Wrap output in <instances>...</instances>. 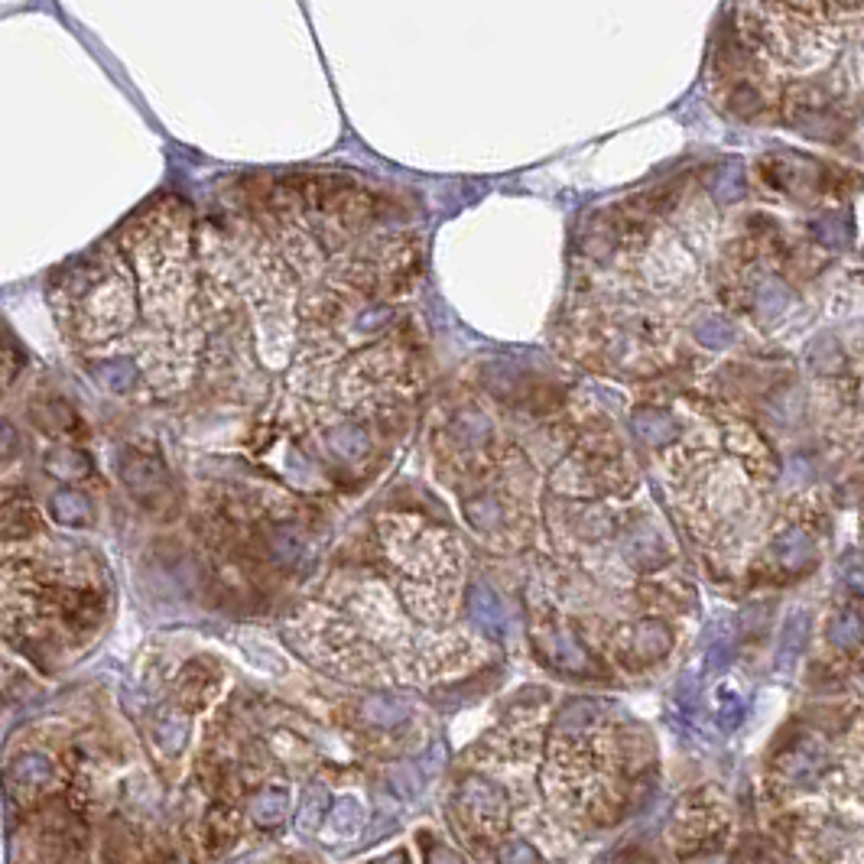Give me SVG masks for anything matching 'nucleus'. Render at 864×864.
Listing matches in <instances>:
<instances>
[{
    "label": "nucleus",
    "instance_id": "nucleus-27",
    "mask_svg": "<svg viewBox=\"0 0 864 864\" xmlns=\"http://www.w3.org/2000/svg\"><path fill=\"white\" fill-rule=\"evenodd\" d=\"M332 449L342 458H358L364 449H368V436L361 432V426L345 423V426H338L332 432Z\"/></svg>",
    "mask_w": 864,
    "mask_h": 864
},
{
    "label": "nucleus",
    "instance_id": "nucleus-13",
    "mask_svg": "<svg viewBox=\"0 0 864 864\" xmlns=\"http://www.w3.org/2000/svg\"><path fill=\"white\" fill-rule=\"evenodd\" d=\"M186 735H189V718L179 715L176 709L173 712H160L153 722V741L156 748H160L163 754H179L182 744H186Z\"/></svg>",
    "mask_w": 864,
    "mask_h": 864
},
{
    "label": "nucleus",
    "instance_id": "nucleus-14",
    "mask_svg": "<svg viewBox=\"0 0 864 864\" xmlns=\"http://www.w3.org/2000/svg\"><path fill=\"white\" fill-rule=\"evenodd\" d=\"M634 432L644 442H650V445H666V442H673L679 436V426H676L673 416L663 413V410H637Z\"/></svg>",
    "mask_w": 864,
    "mask_h": 864
},
{
    "label": "nucleus",
    "instance_id": "nucleus-33",
    "mask_svg": "<svg viewBox=\"0 0 864 864\" xmlns=\"http://www.w3.org/2000/svg\"><path fill=\"white\" fill-rule=\"evenodd\" d=\"M595 864H627L624 858H618V855H605L601 861H595Z\"/></svg>",
    "mask_w": 864,
    "mask_h": 864
},
{
    "label": "nucleus",
    "instance_id": "nucleus-4",
    "mask_svg": "<svg viewBox=\"0 0 864 864\" xmlns=\"http://www.w3.org/2000/svg\"><path fill=\"white\" fill-rule=\"evenodd\" d=\"M673 650V631L663 621H637L624 631L621 653L637 666L660 663Z\"/></svg>",
    "mask_w": 864,
    "mask_h": 864
},
{
    "label": "nucleus",
    "instance_id": "nucleus-3",
    "mask_svg": "<svg viewBox=\"0 0 864 864\" xmlns=\"http://www.w3.org/2000/svg\"><path fill=\"white\" fill-rule=\"evenodd\" d=\"M536 647H540V657L562 673L585 676L595 670L592 653L585 650L579 634L569 631V627H546V631L536 634Z\"/></svg>",
    "mask_w": 864,
    "mask_h": 864
},
{
    "label": "nucleus",
    "instance_id": "nucleus-24",
    "mask_svg": "<svg viewBox=\"0 0 864 864\" xmlns=\"http://www.w3.org/2000/svg\"><path fill=\"white\" fill-rule=\"evenodd\" d=\"M36 420L46 426V432H52V436H72V432L78 429V420H75V413L65 407V403H59V400H52V403H43V407L36 410Z\"/></svg>",
    "mask_w": 864,
    "mask_h": 864
},
{
    "label": "nucleus",
    "instance_id": "nucleus-18",
    "mask_svg": "<svg viewBox=\"0 0 864 864\" xmlns=\"http://www.w3.org/2000/svg\"><path fill=\"white\" fill-rule=\"evenodd\" d=\"M790 299H793V293H790L787 283L767 277V280L757 283V290H754V312L761 319H777L780 312L790 306Z\"/></svg>",
    "mask_w": 864,
    "mask_h": 864
},
{
    "label": "nucleus",
    "instance_id": "nucleus-8",
    "mask_svg": "<svg viewBox=\"0 0 864 864\" xmlns=\"http://www.w3.org/2000/svg\"><path fill=\"white\" fill-rule=\"evenodd\" d=\"M286 809H290V790L280 787V783H270V787L257 790L247 803V816H251L254 826L260 829H273L280 826Z\"/></svg>",
    "mask_w": 864,
    "mask_h": 864
},
{
    "label": "nucleus",
    "instance_id": "nucleus-31",
    "mask_svg": "<svg viewBox=\"0 0 864 864\" xmlns=\"http://www.w3.org/2000/svg\"><path fill=\"white\" fill-rule=\"evenodd\" d=\"M845 582L852 585L855 592H861V588H864V562H861V566H852V559L845 562Z\"/></svg>",
    "mask_w": 864,
    "mask_h": 864
},
{
    "label": "nucleus",
    "instance_id": "nucleus-6",
    "mask_svg": "<svg viewBox=\"0 0 864 864\" xmlns=\"http://www.w3.org/2000/svg\"><path fill=\"white\" fill-rule=\"evenodd\" d=\"M364 822H368V809L361 806V800L355 796H338L332 803L329 816H325V842H348V839H358Z\"/></svg>",
    "mask_w": 864,
    "mask_h": 864
},
{
    "label": "nucleus",
    "instance_id": "nucleus-26",
    "mask_svg": "<svg viewBox=\"0 0 864 864\" xmlns=\"http://www.w3.org/2000/svg\"><path fill=\"white\" fill-rule=\"evenodd\" d=\"M95 381L101 387L114 390V394H124L127 387H134L137 371H134V364H127V361H111V364H101L95 371Z\"/></svg>",
    "mask_w": 864,
    "mask_h": 864
},
{
    "label": "nucleus",
    "instance_id": "nucleus-28",
    "mask_svg": "<svg viewBox=\"0 0 864 864\" xmlns=\"http://www.w3.org/2000/svg\"><path fill=\"white\" fill-rule=\"evenodd\" d=\"M497 864H543V855L527 839H504L497 845Z\"/></svg>",
    "mask_w": 864,
    "mask_h": 864
},
{
    "label": "nucleus",
    "instance_id": "nucleus-30",
    "mask_svg": "<svg viewBox=\"0 0 864 864\" xmlns=\"http://www.w3.org/2000/svg\"><path fill=\"white\" fill-rule=\"evenodd\" d=\"M429 864H465V858L452 852L449 845H432L429 848Z\"/></svg>",
    "mask_w": 864,
    "mask_h": 864
},
{
    "label": "nucleus",
    "instance_id": "nucleus-7",
    "mask_svg": "<svg viewBox=\"0 0 864 864\" xmlns=\"http://www.w3.org/2000/svg\"><path fill=\"white\" fill-rule=\"evenodd\" d=\"M774 559H777V566H780L783 572L800 575V572L809 566V562L816 559L813 536H809L806 530H800V527L783 530V533L777 536V543H774Z\"/></svg>",
    "mask_w": 864,
    "mask_h": 864
},
{
    "label": "nucleus",
    "instance_id": "nucleus-15",
    "mask_svg": "<svg viewBox=\"0 0 864 864\" xmlns=\"http://www.w3.org/2000/svg\"><path fill=\"white\" fill-rule=\"evenodd\" d=\"M709 189H712V195H715V202H722V205L738 202L741 195L748 192V182H744V166H741L738 160L722 163V166H718L715 173H712Z\"/></svg>",
    "mask_w": 864,
    "mask_h": 864
},
{
    "label": "nucleus",
    "instance_id": "nucleus-12",
    "mask_svg": "<svg viewBox=\"0 0 864 864\" xmlns=\"http://www.w3.org/2000/svg\"><path fill=\"white\" fill-rule=\"evenodd\" d=\"M829 644L835 647V650H858L861 644H864V618L858 611H852V608H845V611H839V614H832L829 618Z\"/></svg>",
    "mask_w": 864,
    "mask_h": 864
},
{
    "label": "nucleus",
    "instance_id": "nucleus-19",
    "mask_svg": "<svg viewBox=\"0 0 864 864\" xmlns=\"http://www.w3.org/2000/svg\"><path fill=\"white\" fill-rule=\"evenodd\" d=\"M88 468H91V458L82 449H75V445H62V449H52L46 455V471H52V475L65 481L85 478Z\"/></svg>",
    "mask_w": 864,
    "mask_h": 864
},
{
    "label": "nucleus",
    "instance_id": "nucleus-32",
    "mask_svg": "<svg viewBox=\"0 0 864 864\" xmlns=\"http://www.w3.org/2000/svg\"><path fill=\"white\" fill-rule=\"evenodd\" d=\"M374 864H410V858H407V852H394V855H387V858L374 861Z\"/></svg>",
    "mask_w": 864,
    "mask_h": 864
},
{
    "label": "nucleus",
    "instance_id": "nucleus-34",
    "mask_svg": "<svg viewBox=\"0 0 864 864\" xmlns=\"http://www.w3.org/2000/svg\"><path fill=\"white\" fill-rule=\"evenodd\" d=\"M861 407H864V387H861Z\"/></svg>",
    "mask_w": 864,
    "mask_h": 864
},
{
    "label": "nucleus",
    "instance_id": "nucleus-29",
    "mask_svg": "<svg viewBox=\"0 0 864 864\" xmlns=\"http://www.w3.org/2000/svg\"><path fill=\"white\" fill-rule=\"evenodd\" d=\"M741 722H744V699L728 692V696H722V705H718V725L725 731H735Z\"/></svg>",
    "mask_w": 864,
    "mask_h": 864
},
{
    "label": "nucleus",
    "instance_id": "nucleus-21",
    "mask_svg": "<svg viewBox=\"0 0 864 864\" xmlns=\"http://www.w3.org/2000/svg\"><path fill=\"white\" fill-rule=\"evenodd\" d=\"M468 614H471V618H475L478 624L491 627V631H501L504 621H507V618H504V605L488 592V588H475V592H471V598H468Z\"/></svg>",
    "mask_w": 864,
    "mask_h": 864
},
{
    "label": "nucleus",
    "instance_id": "nucleus-1",
    "mask_svg": "<svg viewBox=\"0 0 864 864\" xmlns=\"http://www.w3.org/2000/svg\"><path fill=\"white\" fill-rule=\"evenodd\" d=\"M121 478H124L127 488H130V494H134L140 504H147L150 510H156V514H166V510L176 504L169 471L163 468L160 458H153L150 452L130 449V452L124 455Z\"/></svg>",
    "mask_w": 864,
    "mask_h": 864
},
{
    "label": "nucleus",
    "instance_id": "nucleus-20",
    "mask_svg": "<svg viewBox=\"0 0 864 864\" xmlns=\"http://www.w3.org/2000/svg\"><path fill=\"white\" fill-rule=\"evenodd\" d=\"M793 121L800 124L803 134H809V137H819V140H839L842 137V121L832 111H822V108L796 111Z\"/></svg>",
    "mask_w": 864,
    "mask_h": 864
},
{
    "label": "nucleus",
    "instance_id": "nucleus-17",
    "mask_svg": "<svg viewBox=\"0 0 864 864\" xmlns=\"http://www.w3.org/2000/svg\"><path fill=\"white\" fill-rule=\"evenodd\" d=\"M329 793H325V787H319V783H312V787L306 790L303 803H299V813H296V832L299 835H312L319 826L322 819L329 816Z\"/></svg>",
    "mask_w": 864,
    "mask_h": 864
},
{
    "label": "nucleus",
    "instance_id": "nucleus-25",
    "mask_svg": "<svg viewBox=\"0 0 864 864\" xmlns=\"http://www.w3.org/2000/svg\"><path fill=\"white\" fill-rule=\"evenodd\" d=\"M696 338L705 348H728L735 342V329L722 316H702L696 322Z\"/></svg>",
    "mask_w": 864,
    "mask_h": 864
},
{
    "label": "nucleus",
    "instance_id": "nucleus-5",
    "mask_svg": "<svg viewBox=\"0 0 864 864\" xmlns=\"http://www.w3.org/2000/svg\"><path fill=\"white\" fill-rule=\"evenodd\" d=\"M52 783V761L46 754H20L7 767V787L13 796H33Z\"/></svg>",
    "mask_w": 864,
    "mask_h": 864
},
{
    "label": "nucleus",
    "instance_id": "nucleus-16",
    "mask_svg": "<svg viewBox=\"0 0 864 864\" xmlns=\"http://www.w3.org/2000/svg\"><path fill=\"white\" fill-rule=\"evenodd\" d=\"M809 231H813V238L822 247H829V251H845V247L852 244V221L839 212H826L822 218H816L813 225H809Z\"/></svg>",
    "mask_w": 864,
    "mask_h": 864
},
{
    "label": "nucleus",
    "instance_id": "nucleus-9",
    "mask_svg": "<svg viewBox=\"0 0 864 864\" xmlns=\"http://www.w3.org/2000/svg\"><path fill=\"white\" fill-rule=\"evenodd\" d=\"M809 640V614L806 611H793L787 624L780 631V647H777V666L780 670H790V666L803 657Z\"/></svg>",
    "mask_w": 864,
    "mask_h": 864
},
{
    "label": "nucleus",
    "instance_id": "nucleus-11",
    "mask_svg": "<svg viewBox=\"0 0 864 864\" xmlns=\"http://www.w3.org/2000/svg\"><path fill=\"white\" fill-rule=\"evenodd\" d=\"M49 510H52V517H56L59 523H65V527H88V523L95 520V507H91V501L82 491L52 494Z\"/></svg>",
    "mask_w": 864,
    "mask_h": 864
},
{
    "label": "nucleus",
    "instance_id": "nucleus-22",
    "mask_svg": "<svg viewBox=\"0 0 864 864\" xmlns=\"http://www.w3.org/2000/svg\"><path fill=\"white\" fill-rule=\"evenodd\" d=\"M212 689H215V676H205V663L186 666V673H182V683H179V696H182V702L189 705V709L202 705Z\"/></svg>",
    "mask_w": 864,
    "mask_h": 864
},
{
    "label": "nucleus",
    "instance_id": "nucleus-2",
    "mask_svg": "<svg viewBox=\"0 0 864 864\" xmlns=\"http://www.w3.org/2000/svg\"><path fill=\"white\" fill-rule=\"evenodd\" d=\"M458 809L468 816L471 826L494 832L507 816V796L488 777H465L458 783Z\"/></svg>",
    "mask_w": 864,
    "mask_h": 864
},
{
    "label": "nucleus",
    "instance_id": "nucleus-10",
    "mask_svg": "<svg viewBox=\"0 0 864 864\" xmlns=\"http://www.w3.org/2000/svg\"><path fill=\"white\" fill-rule=\"evenodd\" d=\"M407 715H410V705L397 696H387V692L361 702V718H364V725H371V728H397Z\"/></svg>",
    "mask_w": 864,
    "mask_h": 864
},
{
    "label": "nucleus",
    "instance_id": "nucleus-23",
    "mask_svg": "<svg viewBox=\"0 0 864 864\" xmlns=\"http://www.w3.org/2000/svg\"><path fill=\"white\" fill-rule=\"evenodd\" d=\"M806 358L819 374H835V371H842V364H845L842 345L835 342L832 335H819L816 342L806 348Z\"/></svg>",
    "mask_w": 864,
    "mask_h": 864
}]
</instances>
